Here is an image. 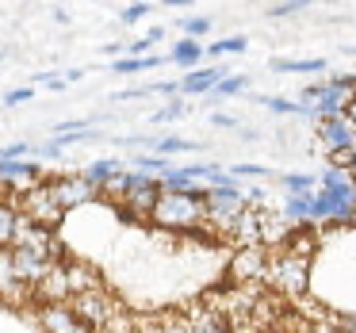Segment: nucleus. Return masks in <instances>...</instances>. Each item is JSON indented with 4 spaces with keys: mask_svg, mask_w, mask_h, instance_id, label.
<instances>
[{
    "mask_svg": "<svg viewBox=\"0 0 356 333\" xmlns=\"http://www.w3.org/2000/svg\"><path fill=\"white\" fill-rule=\"evenodd\" d=\"M345 119H348V123L356 127V92L348 96V104H345Z\"/></svg>",
    "mask_w": 356,
    "mask_h": 333,
    "instance_id": "obj_29",
    "label": "nucleus"
},
{
    "mask_svg": "<svg viewBox=\"0 0 356 333\" xmlns=\"http://www.w3.org/2000/svg\"><path fill=\"white\" fill-rule=\"evenodd\" d=\"M154 65H165L161 54H127V58H115V62L108 65L115 77H134V73H146L154 70Z\"/></svg>",
    "mask_w": 356,
    "mask_h": 333,
    "instance_id": "obj_10",
    "label": "nucleus"
},
{
    "mask_svg": "<svg viewBox=\"0 0 356 333\" xmlns=\"http://www.w3.org/2000/svg\"><path fill=\"white\" fill-rule=\"evenodd\" d=\"M134 165H138V172H169L172 169L161 154H157V157L154 154H138V157H134Z\"/></svg>",
    "mask_w": 356,
    "mask_h": 333,
    "instance_id": "obj_21",
    "label": "nucleus"
},
{
    "mask_svg": "<svg viewBox=\"0 0 356 333\" xmlns=\"http://www.w3.org/2000/svg\"><path fill=\"white\" fill-rule=\"evenodd\" d=\"M318 138H322L325 149H353L356 146V127L348 123L345 115L318 119Z\"/></svg>",
    "mask_w": 356,
    "mask_h": 333,
    "instance_id": "obj_7",
    "label": "nucleus"
},
{
    "mask_svg": "<svg viewBox=\"0 0 356 333\" xmlns=\"http://www.w3.org/2000/svg\"><path fill=\"white\" fill-rule=\"evenodd\" d=\"M310 4H318V0H280V4H272L264 16H268V19H287V16H299V12H307Z\"/></svg>",
    "mask_w": 356,
    "mask_h": 333,
    "instance_id": "obj_15",
    "label": "nucleus"
},
{
    "mask_svg": "<svg viewBox=\"0 0 356 333\" xmlns=\"http://www.w3.org/2000/svg\"><path fill=\"white\" fill-rule=\"evenodd\" d=\"M249 100H257L261 108L276 111V115H307V119H310V111L302 108L299 100H280V96H249Z\"/></svg>",
    "mask_w": 356,
    "mask_h": 333,
    "instance_id": "obj_13",
    "label": "nucleus"
},
{
    "mask_svg": "<svg viewBox=\"0 0 356 333\" xmlns=\"http://www.w3.org/2000/svg\"><path fill=\"white\" fill-rule=\"evenodd\" d=\"M264 279H272L284 295L299 299V295L307 291V279H310V257H299V253L280 245V253L268 257V276Z\"/></svg>",
    "mask_w": 356,
    "mask_h": 333,
    "instance_id": "obj_2",
    "label": "nucleus"
},
{
    "mask_svg": "<svg viewBox=\"0 0 356 333\" xmlns=\"http://www.w3.org/2000/svg\"><path fill=\"white\" fill-rule=\"evenodd\" d=\"M353 149H356V146H353Z\"/></svg>",
    "mask_w": 356,
    "mask_h": 333,
    "instance_id": "obj_34",
    "label": "nucleus"
},
{
    "mask_svg": "<svg viewBox=\"0 0 356 333\" xmlns=\"http://www.w3.org/2000/svg\"><path fill=\"white\" fill-rule=\"evenodd\" d=\"M268 245L253 241V245H238V253L230 257V279L234 284H257L268 276Z\"/></svg>",
    "mask_w": 356,
    "mask_h": 333,
    "instance_id": "obj_4",
    "label": "nucleus"
},
{
    "mask_svg": "<svg viewBox=\"0 0 356 333\" xmlns=\"http://www.w3.org/2000/svg\"><path fill=\"white\" fill-rule=\"evenodd\" d=\"M341 333H356V314L353 318H341Z\"/></svg>",
    "mask_w": 356,
    "mask_h": 333,
    "instance_id": "obj_31",
    "label": "nucleus"
},
{
    "mask_svg": "<svg viewBox=\"0 0 356 333\" xmlns=\"http://www.w3.org/2000/svg\"><path fill=\"white\" fill-rule=\"evenodd\" d=\"M149 222L165 226V230H203L207 226V211H203V192H172L161 188L154 211H149Z\"/></svg>",
    "mask_w": 356,
    "mask_h": 333,
    "instance_id": "obj_1",
    "label": "nucleus"
},
{
    "mask_svg": "<svg viewBox=\"0 0 356 333\" xmlns=\"http://www.w3.org/2000/svg\"><path fill=\"white\" fill-rule=\"evenodd\" d=\"M149 146L165 157V154H192V149H200V142H188V138H149Z\"/></svg>",
    "mask_w": 356,
    "mask_h": 333,
    "instance_id": "obj_16",
    "label": "nucleus"
},
{
    "mask_svg": "<svg viewBox=\"0 0 356 333\" xmlns=\"http://www.w3.org/2000/svg\"><path fill=\"white\" fill-rule=\"evenodd\" d=\"M39 177H42V169H39L35 161H19V157H0V184L8 188V192L24 195Z\"/></svg>",
    "mask_w": 356,
    "mask_h": 333,
    "instance_id": "obj_6",
    "label": "nucleus"
},
{
    "mask_svg": "<svg viewBox=\"0 0 356 333\" xmlns=\"http://www.w3.org/2000/svg\"><path fill=\"white\" fill-rule=\"evenodd\" d=\"M234 177H272L268 169H264V165H234Z\"/></svg>",
    "mask_w": 356,
    "mask_h": 333,
    "instance_id": "obj_25",
    "label": "nucleus"
},
{
    "mask_svg": "<svg viewBox=\"0 0 356 333\" xmlns=\"http://www.w3.org/2000/svg\"><path fill=\"white\" fill-rule=\"evenodd\" d=\"M184 111H188V108H184V100H172L169 108L154 111V115H149V123H154V127H157V123H169V119H180Z\"/></svg>",
    "mask_w": 356,
    "mask_h": 333,
    "instance_id": "obj_22",
    "label": "nucleus"
},
{
    "mask_svg": "<svg viewBox=\"0 0 356 333\" xmlns=\"http://www.w3.org/2000/svg\"><path fill=\"white\" fill-rule=\"evenodd\" d=\"M27 100H35V88L27 85V88H12V92H4V108H19V104H27Z\"/></svg>",
    "mask_w": 356,
    "mask_h": 333,
    "instance_id": "obj_23",
    "label": "nucleus"
},
{
    "mask_svg": "<svg viewBox=\"0 0 356 333\" xmlns=\"http://www.w3.org/2000/svg\"><path fill=\"white\" fill-rule=\"evenodd\" d=\"M322 88H325V77H322V81H310V85H307V88H302V92H299V104H302V108L310 111V104H314L318 96H322Z\"/></svg>",
    "mask_w": 356,
    "mask_h": 333,
    "instance_id": "obj_24",
    "label": "nucleus"
},
{
    "mask_svg": "<svg viewBox=\"0 0 356 333\" xmlns=\"http://www.w3.org/2000/svg\"><path fill=\"white\" fill-rule=\"evenodd\" d=\"M203 58H207V54H203V42H200V39H188V35H184V39H180L177 47L169 50V58H165V62L184 65V70H195V65H200Z\"/></svg>",
    "mask_w": 356,
    "mask_h": 333,
    "instance_id": "obj_11",
    "label": "nucleus"
},
{
    "mask_svg": "<svg viewBox=\"0 0 356 333\" xmlns=\"http://www.w3.org/2000/svg\"><path fill=\"white\" fill-rule=\"evenodd\" d=\"M245 50H249V39H245V35H230V39H218V42H211V47H203V54L226 58V54H245Z\"/></svg>",
    "mask_w": 356,
    "mask_h": 333,
    "instance_id": "obj_14",
    "label": "nucleus"
},
{
    "mask_svg": "<svg viewBox=\"0 0 356 333\" xmlns=\"http://www.w3.org/2000/svg\"><path fill=\"white\" fill-rule=\"evenodd\" d=\"M211 127H218V131H234V127H241V123L234 115H226V111H215V115H211Z\"/></svg>",
    "mask_w": 356,
    "mask_h": 333,
    "instance_id": "obj_26",
    "label": "nucleus"
},
{
    "mask_svg": "<svg viewBox=\"0 0 356 333\" xmlns=\"http://www.w3.org/2000/svg\"><path fill=\"white\" fill-rule=\"evenodd\" d=\"M70 307H73V314H77L81 322L88 325V330H104V325H108L111 318L119 314V302L111 299V295L104 291L100 284L88 287V291H77V295L70 299Z\"/></svg>",
    "mask_w": 356,
    "mask_h": 333,
    "instance_id": "obj_3",
    "label": "nucleus"
},
{
    "mask_svg": "<svg viewBox=\"0 0 356 333\" xmlns=\"http://www.w3.org/2000/svg\"><path fill=\"white\" fill-rule=\"evenodd\" d=\"M268 70L272 73H302V77H325L330 62L325 58H272Z\"/></svg>",
    "mask_w": 356,
    "mask_h": 333,
    "instance_id": "obj_9",
    "label": "nucleus"
},
{
    "mask_svg": "<svg viewBox=\"0 0 356 333\" xmlns=\"http://www.w3.org/2000/svg\"><path fill=\"white\" fill-rule=\"evenodd\" d=\"M180 92V81H157L154 85V96H177Z\"/></svg>",
    "mask_w": 356,
    "mask_h": 333,
    "instance_id": "obj_27",
    "label": "nucleus"
},
{
    "mask_svg": "<svg viewBox=\"0 0 356 333\" xmlns=\"http://www.w3.org/2000/svg\"><path fill=\"white\" fill-rule=\"evenodd\" d=\"M257 333H280V330H272V325H264V330H257Z\"/></svg>",
    "mask_w": 356,
    "mask_h": 333,
    "instance_id": "obj_32",
    "label": "nucleus"
},
{
    "mask_svg": "<svg viewBox=\"0 0 356 333\" xmlns=\"http://www.w3.org/2000/svg\"><path fill=\"white\" fill-rule=\"evenodd\" d=\"M180 31H184L188 39H200V35L211 31V16H184L180 19Z\"/></svg>",
    "mask_w": 356,
    "mask_h": 333,
    "instance_id": "obj_20",
    "label": "nucleus"
},
{
    "mask_svg": "<svg viewBox=\"0 0 356 333\" xmlns=\"http://www.w3.org/2000/svg\"><path fill=\"white\" fill-rule=\"evenodd\" d=\"M245 88H249V77H241V73H226V77L207 92V100H226V96H241Z\"/></svg>",
    "mask_w": 356,
    "mask_h": 333,
    "instance_id": "obj_12",
    "label": "nucleus"
},
{
    "mask_svg": "<svg viewBox=\"0 0 356 333\" xmlns=\"http://www.w3.org/2000/svg\"><path fill=\"white\" fill-rule=\"evenodd\" d=\"M161 4H165V8H192L195 0H161Z\"/></svg>",
    "mask_w": 356,
    "mask_h": 333,
    "instance_id": "obj_30",
    "label": "nucleus"
},
{
    "mask_svg": "<svg viewBox=\"0 0 356 333\" xmlns=\"http://www.w3.org/2000/svg\"><path fill=\"white\" fill-rule=\"evenodd\" d=\"M280 180L287 184V192H291V195H310V192H314V184H318L314 177H307V172H287V177H280Z\"/></svg>",
    "mask_w": 356,
    "mask_h": 333,
    "instance_id": "obj_18",
    "label": "nucleus"
},
{
    "mask_svg": "<svg viewBox=\"0 0 356 333\" xmlns=\"http://www.w3.org/2000/svg\"><path fill=\"white\" fill-rule=\"evenodd\" d=\"M222 77H226V65H203V70L195 65V70H188L184 77H180V92L184 96H207Z\"/></svg>",
    "mask_w": 356,
    "mask_h": 333,
    "instance_id": "obj_8",
    "label": "nucleus"
},
{
    "mask_svg": "<svg viewBox=\"0 0 356 333\" xmlns=\"http://www.w3.org/2000/svg\"><path fill=\"white\" fill-rule=\"evenodd\" d=\"M96 192H100V188H96L88 177H62V180H50V195L58 200V207H62V211H73V207H81V203H88Z\"/></svg>",
    "mask_w": 356,
    "mask_h": 333,
    "instance_id": "obj_5",
    "label": "nucleus"
},
{
    "mask_svg": "<svg viewBox=\"0 0 356 333\" xmlns=\"http://www.w3.org/2000/svg\"><path fill=\"white\" fill-rule=\"evenodd\" d=\"M27 149H31L27 142H12V146H4V149H0V157H24Z\"/></svg>",
    "mask_w": 356,
    "mask_h": 333,
    "instance_id": "obj_28",
    "label": "nucleus"
},
{
    "mask_svg": "<svg viewBox=\"0 0 356 333\" xmlns=\"http://www.w3.org/2000/svg\"><path fill=\"white\" fill-rule=\"evenodd\" d=\"M0 65H4V58H0Z\"/></svg>",
    "mask_w": 356,
    "mask_h": 333,
    "instance_id": "obj_33",
    "label": "nucleus"
},
{
    "mask_svg": "<svg viewBox=\"0 0 356 333\" xmlns=\"http://www.w3.org/2000/svg\"><path fill=\"white\" fill-rule=\"evenodd\" d=\"M115 172H119V161H111V157H104V161H96V165H92V169H88V172H85V177H88V180H92V184H96V188H104V184H108V180H111V177H115Z\"/></svg>",
    "mask_w": 356,
    "mask_h": 333,
    "instance_id": "obj_17",
    "label": "nucleus"
},
{
    "mask_svg": "<svg viewBox=\"0 0 356 333\" xmlns=\"http://www.w3.org/2000/svg\"><path fill=\"white\" fill-rule=\"evenodd\" d=\"M154 8H157V4H149V0H131V8L119 12V19H123L127 27H131V24H142V19H146Z\"/></svg>",
    "mask_w": 356,
    "mask_h": 333,
    "instance_id": "obj_19",
    "label": "nucleus"
}]
</instances>
